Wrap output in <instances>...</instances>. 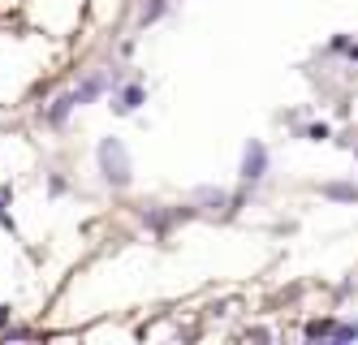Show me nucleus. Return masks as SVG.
Here are the masks:
<instances>
[{"label": "nucleus", "instance_id": "f257e3e1", "mask_svg": "<svg viewBox=\"0 0 358 345\" xmlns=\"http://www.w3.org/2000/svg\"><path fill=\"white\" fill-rule=\"evenodd\" d=\"M95 155H99V173H104L113 185H130V155H125V147L117 139H104Z\"/></svg>", "mask_w": 358, "mask_h": 345}, {"label": "nucleus", "instance_id": "f03ea898", "mask_svg": "<svg viewBox=\"0 0 358 345\" xmlns=\"http://www.w3.org/2000/svg\"><path fill=\"white\" fill-rule=\"evenodd\" d=\"M268 173V147L264 143H246V151H242V177L246 181H259Z\"/></svg>", "mask_w": 358, "mask_h": 345}, {"label": "nucleus", "instance_id": "7ed1b4c3", "mask_svg": "<svg viewBox=\"0 0 358 345\" xmlns=\"http://www.w3.org/2000/svg\"><path fill=\"white\" fill-rule=\"evenodd\" d=\"M104 87H108V78H104V73H91L87 83H83V87H73L69 95H73V104H78V108H83V104H91L95 95H104Z\"/></svg>", "mask_w": 358, "mask_h": 345}, {"label": "nucleus", "instance_id": "20e7f679", "mask_svg": "<svg viewBox=\"0 0 358 345\" xmlns=\"http://www.w3.org/2000/svg\"><path fill=\"white\" fill-rule=\"evenodd\" d=\"M138 104H143V87L130 83V87H121V91L113 95V113H134Z\"/></svg>", "mask_w": 358, "mask_h": 345}, {"label": "nucleus", "instance_id": "39448f33", "mask_svg": "<svg viewBox=\"0 0 358 345\" xmlns=\"http://www.w3.org/2000/svg\"><path fill=\"white\" fill-rule=\"evenodd\" d=\"M328 199H358V185H324Z\"/></svg>", "mask_w": 358, "mask_h": 345}, {"label": "nucleus", "instance_id": "423d86ee", "mask_svg": "<svg viewBox=\"0 0 358 345\" xmlns=\"http://www.w3.org/2000/svg\"><path fill=\"white\" fill-rule=\"evenodd\" d=\"M164 9H169V5H164V0H151V5H147V9L138 13V22H143V26H147V22H156V17H160Z\"/></svg>", "mask_w": 358, "mask_h": 345}, {"label": "nucleus", "instance_id": "0eeeda50", "mask_svg": "<svg viewBox=\"0 0 358 345\" xmlns=\"http://www.w3.org/2000/svg\"><path fill=\"white\" fill-rule=\"evenodd\" d=\"M332 320H315V324H306V337H332Z\"/></svg>", "mask_w": 358, "mask_h": 345}, {"label": "nucleus", "instance_id": "6e6552de", "mask_svg": "<svg viewBox=\"0 0 358 345\" xmlns=\"http://www.w3.org/2000/svg\"><path fill=\"white\" fill-rule=\"evenodd\" d=\"M306 139H315V143L328 139V125H311V129H306Z\"/></svg>", "mask_w": 358, "mask_h": 345}, {"label": "nucleus", "instance_id": "1a4fd4ad", "mask_svg": "<svg viewBox=\"0 0 358 345\" xmlns=\"http://www.w3.org/2000/svg\"><path fill=\"white\" fill-rule=\"evenodd\" d=\"M5 199H9V185H0V211H5Z\"/></svg>", "mask_w": 358, "mask_h": 345}]
</instances>
